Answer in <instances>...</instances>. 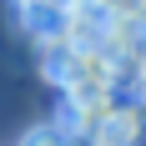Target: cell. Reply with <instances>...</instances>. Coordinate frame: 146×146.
Masks as SVG:
<instances>
[{"instance_id": "6da1fadb", "label": "cell", "mask_w": 146, "mask_h": 146, "mask_svg": "<svg viewBox=\"0 0 146 146\" xmlns=\"http://www.w3.org/2000/svg\"><path fill=\"white\" fill-rule=\"evenodd\" d=\"M20 146H66V136H60V126H35Z\"/></svg>"}]
</instances>
